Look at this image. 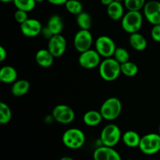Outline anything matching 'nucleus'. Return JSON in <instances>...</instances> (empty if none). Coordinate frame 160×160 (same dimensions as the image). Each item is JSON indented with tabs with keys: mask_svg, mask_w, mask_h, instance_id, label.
<instances>
[{
	"mask_svg": "<svg viewBox=\"0 0 160 160\" xmlns=\"http://www.w3.org/2000/svg\"><path fill=\"white\" fill-rule=\"evenodd\" d=\"M121 73L120 63L114 58H106L99 65V74L106 81H113Z\"/></svg>",
	"mask_w": 160,
	"mask_h": 160,
	"instance_id": "f257e3e1",
	"label": "nucleus"
},
{
	"mask_svg": "<svg viewBox=\"0 0 160 160\" xmlns=\"http://www.w3.org/2000/svg\"><path fill=\"white\" fill-rule=\"evenodd\" d=\"M143 23V17L140 11H128L121 20L123 31L129 34H134L140 31Z\"/></svg>",
	"mask_w": 160,
	"mask_h": 160,
	"instance_id": "f03ea898",
	"label": "nucleus"
},
{
	"mask_svg": "<svg viewBox=\"0 0 160 160\" xmlns=\"http://www.w3.org/2000/svg\"><path fill=\"white\" fill-rule=\"evenodd\" d=\"M122 111V104L120 99L116 97H111L106 99L100 108L102 118L106 120H114L119 117Z\"/></svg>",
	"mask_w": 160,
	"mask_h": 160,
	"instance_id": "7ed1b4c3",
	"label": "nucleus"
},
{
	"mask_svg": "<svg viewBox=\"0 0 160 160\" xmlns=\"http://www.w3.org/2000/svg\"><path fill=\"white\" fill-rule=\"evenodd\" d=\"M122 138L121 131L117 125L110 123L105 127L100 134V141L102 145L113 148Z\"/></svg>",
	"mask_w": 160,
	"mask_h": 160,
	"instance_id": "20e7f679",
	"label": "nucleus"
},
{
	"mask_svg": "<svg viewBox=\"0 0 160 160\" xmlns=\"http://www.w3.org/2000/svg\"><path fill=\"white\" fill-rule=\"evenodd\" d=\"M62 142L66 147L70 149H78L84 145L85 135L84 132L78 128H70L64 132Z\"/></svg>",
	"mask_w": 160,
	"mask_h": 160,
	"instance_id": "39448f33",
	"label": "nucleus"
},
{
	"mask_svg": "<svg viewBox=\"0 0 160 160\" xmlns=\"http://www.w3.org/2000/svg\"><path fill=\"white\" fill-rule=\"evenodd\" d=\"M138 148L145 155H154L160 151V134H148L141 138Z\"/></svg>",
	"mask_w": 160,
	"mask_h": 160,
	"instance_id": "423d86ee",
	"label": "nucleus"
},
{
	"mask_svg": "<svg viewBox=\"0 0 160 160\" xmlns=\"http://www.w3.org/2000/svg\"><path fill=\"white\" fill-rule=\"evenodd\" d=\"M95 50L101 56L105 58L112 57L117 48L114 41L110 37L102 35L96 39L95 43Z\"/></svg>",
	"mask_w": 160,
	"mask_h": 160,
	"instance_id": "0eeeda50",
	"label": "nucleus"
},
{
	"mask_svg": "<svg viewBox=\"0 0 160 160\" xmlns=\"http://www.w3.org/2000/svg\"><path fill=\"white\" fill-rule=\"evenodd\" d=\"M78 62L80 66L84 69L91 70L99 67L101 63V56L96 50L88 49L81 53L78 58Z\"/></svg>",
	"mask_w": 160,
	"mask_h": 160,
	"instance_id": "6e6552de",
	"label": "nucleus"
},
{
	"mask_svg": "<svg viewBox=\"0 0 160 160\" xmlns=\"http://www.w3.org/2000/svg\"><path fill=\"white\" fill-rule=\"evenodd\" d=\"M52 118L56 122L62 124L72 123L75 118V112L70 106L67 105H58L53 109Z\"/></svg>",
	"mask_w": 160,
	"mask_h": 160,
	"instance_id": "1a4fd4ad",
	"label": "nucleus"
},
{
	"mask_svg": "<svg viewBox=\"0 0 160 160\" xmlns=\"http://www.w3.org/2000/svg\"><path fill=\"white\" fill-rule=\"evenodd\" d=\"M93 43V37L89 30L81 29L76 33L73 38V45L79 52L90 49Z\"/></svg>",
	"mask_w": 160,
	"mask_h": 160,
	"instance_id": "9d476101",
	"label": "nucleus"
},
{
	"mask_svg": "<svg viewBox=\"0 0 160 160\" xmlns=\"http://www.w3.org/2000/svg\"><path fill=\"white\" fill-rule=\"evenodd\" d=\"M48 49L55 58L60 57L67 49V40L61 34H55L48 40Z\"/></svg>",
	"mask_w": 160,
	"mask_h": 160,
	"instance_id": "9b49d317",
	"label": "nucleus"
},
{
	"mask_svg": "<svg viewBox=\"0 0 160 160\" xmlns=\"http://www.w3.org/2000/svg\"><path fill=\"white\" fill-rule=\"evenodd\" d=\"M144 15L152 25L160 24V2L149 1L144 6Z\"/></svg>",
	"mask_w": 160,
	"mask_h": 160,
	"instance_id": "f8f14e48",
	"label": "nucleus"
},
{
	"mask_svg": "<svg viewBox=\"0 0 160 160\" xmlns=\"http://www.w3.org/2000/svg\"><path fill=\"white\" fill-rule=\"evenodd\" d=\"M43 27L40 21L36 19H28L20 24V31L22 34L28 38H34L41 34Z\"/></svg>",
	"mask_w": 160,
	"mask_h": 160,
	"instance_id": "ddd939ff",
	"label": "nucleus"
},
{
	"mask_svg": "<svg viewBox=\"0 0 160 160\" xmlns=\"http://www.w3.org/2000/svg\"><path fill=\"white\" fill-rule=\"evenodd\" d=\"M54 56L49 52L48 49H39L36 52L35 55V60L36 62L38 64L40 67L47 68L50 67L53 63L54 61Z\"/></svg>",
	"mask_w": 160,
	"mask_h": 160,
	"instance_id": "4468645a",
	"label": "nucleus"
},
{
	"mask_svg": "<svg viewBox=\"0 0 160 160\" xmlns=\"http://www.w3.org/2000/svg\"><path fill=\"white\" fill-rule=\"evenodd\" d=\"M107 14L112 20H122L124 16V8L121 2L114 0L109 6H107Z\"/></svg>",
	"mask_w": 160,
	"mask_h": 160,
	"instance_id": "2eb2a0df",
	"label": "nucleus"
},
{
	"mask_svg": "<svg viewBox=\"0 0 160 160\" xmlns=\"http://www.w3.org/2000/svg\"><path fill=\"white\" fill-rule=\"evenodd\" d=\"M17 72L11 66H5L0 70V81L5 84H12L17 81Z\"/></svg>",
	"mask_w": 160,
	"mask_h": 160,
	"instance_id": "dca6fc26",
	"label": "nucleus"
},
{
	"mask_svg": "<svg viewBox=\"0 0 160 160\" xmlns=\"http://www.w3.org/2000/svg\"><path fill=\"white\" fill-rule=\"evenodd\" d=\"M129 42L131 46L137 51H143L147 47L146 39L142 34L138 32L131 34Z\"/></svg>",
	"mask_w": 160,
	"mask_h": 160,
	"instance_id": "f3484780",
	"label": "nucleus"
},
{
	"mask_svg": "<svg viewBox=\"0 0 160 160\" xmlns=\"http://www.w3.org/2000/svg\"><path fill=\"white\" fill-rule=\"evenodd\" d=\"M103 120L100 111L90 110L85 112L83 117V121L87 126L95 127L99 124Z\"/></svg>",
	"mask_w": 160,
	"mask_h": 160,
	"instance_id": "a211bd4d",
	"label": "nucleus"
},
{
	"mask_svg": "<svg viewBox=\"0 0 160 160\" xmlns=\"http://www.w3.org/2000/svg\"><path fill=\"white\" fill-rule=\"evenodd\" d=\"M141 138L138 134L134 131H128L122 135L123 143L130 148H136L139 146Z\"/></svg>",
	"mask_w": 160,
	"mask_h": 160,
	"instance_id": "6ab92c4d",
	"label": "nucleus"
},
{
	"mask_svg": "<svg viewBox=\"0 0 160 160\" xmlns=\"http://www.w3.org/2000/svg\"><path fill=\"white\" fill-rule=\"evenodd\" d=\"M30 89V83L26 80L16 81L11 88V92L14 96H23L26 95Z\"/></svg>",
	"mask_w": 160,
	"mask_h": 160,
	"instance_id": "aec40b11",
	"label": "nucleus"
},
{
	"mask_svg": "<svg viewBox=\"0 0 160 160\" xmlns=\"http://www.w3.org/2000/svg\"><path fill=\"white\" fill-rule=\"evenodd\" d=\"M47 27L50 29V31L54 34H59L63 29V21L60 16L52 15L48 20Z\"/></svg>",
	"mask_w": 160,
	"mask_h": 160,
	"instance_id": "412c9836",
	"label": "nucleus"
},
{
	"mask_svg": "<svg viewBox=\"0 0 160 160\" xmlns=\"http://www.w3.org/2000/svg\"><path fill=\"white\" fill-rule=\"evenodd\" d=\"M77 23L78 27L82 30H89L92 27V20L91 16L88 12H81L77 15Z\"/></svg>",
	"mask_w": 160,
	"mask_h": 160,
	"instance_id": "4be33fe9",
	"label": "nucleus"
},
{
	"mask_svg": "<svg viewBox=\"0 0 160 160\" xmlns=\"http://www.w3.org/2000/svg\"><path fill=\"white\" fill-rule=\"evenodd\" d=\"M120 68H121V73L128 77L135 76L138 72V66L131 61H128L124 63L120 64Z\"/></svg>",
	"mask_w": 160,
	"mask_h": 160,
	"instance_id": "5701e85b",
	"label": "nucleus"
},
{
	"mask_svg": "<svg viewBox=\"0 0 160 160\" xmlns=\"http://www.w3.org/2000/svg\"><path fill=\"white\" fill-rule=\"evenodd\" d=\"M12 119V112L10 108L4 102H0V123L6 124Z\"/></svg>",
	"mask_w": 160,
	"mask_h": 160,
	"instance_id": "b1692460",
	"label": "nucleus"
},
{
	"mask_svg": "<svg viewBox=\"0 0 160 160\" xmlns=\"http://www.w3.org/2000/svg\"><path fill=\"white\" fill-rule=\"evenodd\" d=\"M65 7L69 12L78 15L83 12V6L79 0H68L66 2Z\"/></svg>",
	"mask_w": 160,
	"mask_h": 160,
	"instance_id": "393cba45",
	"label": "nucleus"
},
{
	"mask_svg": "<svg viewBox=\"0 0 160 160\" xmlns=\"http://www.w3.org/2000/svg\"><path fill=\"white\" fill-rule=\"evenodd\" d=\"M112 148L102 145L95 150L93 154L94 160H109Z\"/></svg>",
	"mask_w": 160,
	"mask_h": 160,
	"instance_id": "a878e982",
	"label": "nucleus"
},
{
	"mask_svg": "<svg viewBox=\"0 0 160 160\" xmlns=\"http://www.w3.org/2000/svg\"><path fill=\"white\" fill-rule=\"evenodd\" d=\"M13 3L17 9L30 12L34 9L37 2L35 0H14Z\"/></svg>",
	"mask_w": 160,
	"mask_h": 160,
	"instance_id": "bb28decb",
	"label": "nucleus"
},
{
	"mask_svg": "<svg viewBox=\"0 0 160 160\" xmlns=\"http://www.w3.org/2000/svg\"><path fill=\"white\" fill-rule=\"evenodd\" d=\"M114 59L120 62V64H123L124 62L130 61V54L128 51L122 47L117 48L115 50V52L113 54Z\"/></svg>",
	"mask_w": 160,
	"mask_h": 160,
	"instance_id": "cd10ccee",
	"label": "nucleus"
},
{
	"mask_svg": "<svg viewBox=\"0 0 160 160\" xmlns=\"http://www.w3.org/2000/svg\"><path fill=\"white\" fill-rule=\"evenodd\" d=\"M123 2L128 11H140L146 3L145 0H124Z\"/></svg>",
	"mask_w": 160,
	"mask_h": 160,
	"instance_id": "c85d7f7f",
	"label": "nucleus"
},
{
	"mask_svg": "<svg viewBox=\"0 0 160 160\" xmlns=\"http://www.w3.org/2000/svg\"><path fill=\"white\" fill-rule=\"evenodd\" d=\"M14 17H15V20H17V22H18L19 23L21 24V23H23V22H25L28 19V12L21 10V9H17L16 11Z\"/></svg>",
	"mask_w": 160,
	"mask_h": 160,
	"instance_id": "c756f323",
	"label": "nucleus"
},
{
	"mask_svg": "<svg viewBox=\"0 0 160 160\" xmlns=\"http://www.w3.org/2000/svg\"><path fill=\"white\" fill-rule=\"evenodd\" d=\"M151 36L155 42H160V24L153 25L151 31Z\"/></svg>",
	"mask_w": 160,
	"mask_h": 160,
	"instance_id": "7c9ffc66",
	"label": "nucleus"
},
{
	"mask_svg": "<svg viewBox=\"0 0 160 160\" xmlns=\"http://www.w3.org/2000/svg\"><path fill=\"white\" fill-rule=\"evenodd\" d=\"M41 34H42V36H43L44 38H45L48 39L49 40L50 38H51L52 37L54 34H52V32L51 31H50L49 28H48V27H44V28H42V32H41Z\"/></svg>",
	"mask_w": 160,
	"mask_h": 160,
	"instance_id": "2f4dec72",
	"label": "nucleus"
},
{
	"mask_svg": "<svg viewBox=\"0 0 160 160\" xmlns=\"http://www.w3.org/2000/svg\"><path fill=\"white\" fill-rule=\"evenodd\" d=\"M109 160H121V156L119 154L118 152H117L114 148H112L110 152V155H109Z\"/></svg>",
	"mask_w": 160,
	"mask_h": 160,
	"instance_id": "473e14b6",
	"label": "nucleus"
},
{
	"mask_svg": "<svg viewBox=\"0 0 160 160\" xmlns=\"http://www.w3.org/2000/svg\"><path fill=\"white\" fill-rule=\"evenodd\" d=\"M7 57V52L6 48L2 46H0V61L3 62Z\"/></svg>",
	"mask_w": 160,
	"mask_h": 160,
	"instance_id": "72a5a7b5",
	"label": "nucleus"
},
{
	"mask_svg": "<svg viewBox=\"0 0 160 160\" xmlns=\"http://www.w3.org/2000/svg\"><path fill=\"white\" fill-rule=\"evenodd\" d=\"M49 3L56 6H61V5H65L68 0H47Z\"/></svg>",
	"mask_w": 160,
	"mask_h": 160,
	"instance_id": "f704fd0d",
	"label": "nucleus"
},
{
	"mask_svg": "<svg viewBox=\"0 0 160 160\" xmlns=\"http://www.w3.org/2000/svg\"><path fill=\"white\" fill-rule=\"evenodd\" d=\"M113 1L114 0H101V2L103 6H109V5H110Z\"/></svg>",
	"mask_w": 160,
	"mask_h": 160,
	"instance_id": "c9c22d12",
	"label": "nucleus"
},
{
	"mask_svg": "<svg viewBox=\"0 0 160 160\" xmlns=\"http://www.w3.org/2000/svg\"><path fill=\"white\" fill-rule=\"evenodd\" d=\"M59 160H75V159H73L72 157H70V156H64V157L61 158Z\"/></svg>",
	"mask_w": 160,
	"mask_h": 160,
	"instance_id": "e433bc0d",
	"label": "nucleus"
},
{
	"mask_svg": "<svg viewBox=\"0 0 160 160\" xmlns=\"http://www.w3.org/2000/svg\"><path fill=\"white\" fill-rule=\"evenodd\" d=\"M2 2H4V3H9L11 2H13L14 0H0Z\"/></svg>",
	"mask_w": 160,
	"mask_h": 160,
	"instance_id": "4c0bfd02",
	"label": "nucleus"
},
{
	"mask_svg": "<svg viewBox=\"0 0 160 160\" xmlns=\"http://www.w3.org/2000/svg\"><path fill=\"white\" fill-rule=\"evenodd\" d=\"M45 0H35L36 2H44Z\"/></svg>",
	"mask_w": 160,
	"mask_h": 160,
	"instance_id": "58836bf2",
	"label": "nucleus"
},
{
	"mask_svg": "<svg viewBox=\"0 0 160 160\" xmlns=\"http://www.w3.org/2000/svg\"><path fill=\"white\" fill-rule=\"evenodd\" d=\"M116 1H118V2H123V1H124V0H116Z\"/></svg>",
	"mask_w": 160,
	"mask_h": 160,
	"instance_id": "ea45409f",
	"label": "nucleus"
},
{
	"mask_svg": "<svg viewBox=\"0 0 160 160\" xmlns=\"http://www.w3.org/2000/svg\"><path fill=\"white\" fill-rule=\"evenodd\" d=\"M159 134H160V124H159Z\"/></svg>",
	"mask_w": 160,
	"mask_h": 160,
	"instance_id": "a19ab883",
	"label": "nucleus"
}]
</instances>
